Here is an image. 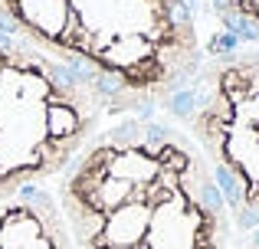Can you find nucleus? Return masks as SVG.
Returning <instances> with one entry per match:
<instances>
[{"label":"nucleus","mask_w":259,"mask_h":249,"mask_svg":"<svg viewBox=\"0 0 259 249\" xmlns=\"http://www.w3.org/2000/svg\"><path fill=\"white\" fill-rule=\"evenodd\" d=\"M240 249H259V226L253 233H246V236H243V246Z\"/></svg>","instance_id":"nucleus-7"},{"label":"nucleus","mask_w":259,"mask_h":249,"mask_svg":"<svg viewBox=\"0 0 259 249\" xmlns=\"http://www.w3.org/2000/svg\"><path fill=\"white\" fill-rule=\"evenodd\" d=\"M0 249H76L50 184L23 187L0 204Z\"/></svg>","instance_id":"nucleus-5"},{"label":"nucleus","mask_w":259,"mask_h":249,"mask_svg":"<svg viewBox=\"0 0 259 249\" xmlns=\"http://www.w3.org/2000/svg\"><path fill=\"white\" fill-rule=\"evenodd\" d=\"M0 30L76 72L108 122L164 112L203 63L190 0H0Z\"/></svg>","instance_id":"nucleus-2"},{"label":"nucleus","mask_w":259,"mask_h":249,"mask_svg":"<svg viewBox=\"0 0 259 249\" xmlns=\"http://www.w3.org/2000/svg\"><path fill=\"white\" fill-rule=\"evenodd\" d=\"M203 151L240 236L259 226V46L203 56L164 109Z\"/></svg>","instance_id":"nucleus-4"},{"label":"nucleus","mask_w":259,"mask_h":249,"mask_svg":"<svg viewBox=\"0 0 259 249\" xmlns=\"http://www.w3.org/2000/svg\"><path fill=\"white\" fill-rule=\"evenodd\" d=\"M76 249H240L220 184L177 122L112 118L53 180Z\"/></svg>","instance_id":"nucleus-1"},{"label":"nucleus","mask_w":259,"mask_h":249,"mask_svg":"<svg viewBox=\"0 0 259 249\" xmlns=\"http://www.w3.org/2000/svg\"><path fill=\"white\" fill-rule=\"evenodd\" d=\"M105 122L102 98L76 72L0 30V204L53 184Z\"/></svg>","instance_id":"nucleus-3"},{"label":"nucleus","mask_w":259,"mask_h":249,"mask_svg":"<svg viewBox=\"0 0 259 249\" xmlns=\"http://www.w3.org/2000/svg\"><path fill=\"white\" fill-rule=\"evenodd\" d=\"M220 30L233 33L243 46H259V0H210Z\"/></svg>","instance_id":"nucleus-6"}]
</instances>
